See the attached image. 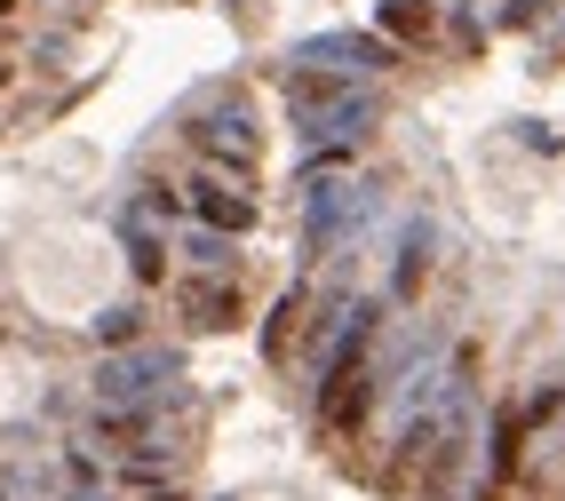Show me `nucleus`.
<instances>
[{"label": "nucleus", "instance_id": "obj_16", "mask_svg": "<svg viewBox=\"0 0 565 501\" xmlns=\"http://www.w3.org/2000/svg\"><path fill=\"white\" fill-rule=\"evenodd\" d=\"M143 501H183V493H143Z\"/></svg>", "mask_w": 565, "mask_h": 501}, {"label": "nucleus", "instance_id": "obj_1", "mask_svg": "<svg viewBox=\"0 0 565 501\" xmlns=\"http://www.w3.org/2000/svg\"><path fill=\"white\" fill-rule=\"evenodd\" d=\"M175 374H183L175 351H160V342H136V351H111V359L96 366V398H104V406H152Z\"/></svg>", "mask_w": 565, "mask_h": 501}, {"label": "nucleus", "instance_id": "obj_8", "mask_svg": "<svg viewBox=\"0 0 565 501\" xmlns=\"http://www.w3.org/2000/svg\"><path fill=\"white\" fill-rule=\"evenodd\" d=\"M430 239H438V231L414 215V223H406V247H398V279H391L398 302H414V287H423V271H430Z\"/></svg>", "mask_w": 565, "mask_h": 501}, {"label": "nucleus", "instance_id": "obj_11", "mask_svg": "<svg viewBox=\"0 0 565 501\" xmlns=\"http://www.w3.org/2000/svg\"><path fill=\"white\" fill-rule=\"evenodd\" d=\"M192 319L200 327H239V295L232 287H192Z\"/></svg>", "mask_w": 565, "mask_h": 501}, {"label": "nucleus", "instance_id": "obj_10", "mask_svg": "<svg viewBox=\"0 0 565 501\" xmlns=\"http://www.w3.org/2000/svg\"><path fill=\"white\" fill-rule=\"evenodd\" d=\"M430 0H383V32H398V41H430Z\"/></svg>", "mask_w": 565, "mask_h": 501}, {"label": "nucleus", "instance_id": "obj_9", "mask_svg": "<svg viewBox=\"0 0 565 501\" xmlns=\"http://www.w3.org/2000/svg\"><path fill=\"white\" fill-rule=\"evenodd\" d=\"M303 302H311L303 287H287V295H279V311L263 319V359H287V334H295V319H303Z\"/></svg>", "mask_w": 565, "mask_h": 501}, {"label": "nucleus", "instance_id": "obj_6", "mask_svg": "<svg viewBox=\"0 0 565 501\" xmlns=\"http://www.w3.org/2000/svg\"><path fill=\"white\" fill-rule=\"evenodd\" d=\"M192 215H200V231L239 239V231L255 223V200H247V191H232V183H215V175H200V183H192Z\"/></svg>", "mask_w": 565, "mask_h": 501}, {"label": "nucleus", "instance_id": "obj_12", "mask_svg": "<svg viewBox=\"0 0 565 501\" xmlns=\"http://www.w3.org/2000/svg\"><path fill=\"white\" fill-rule=\"evenodd\" d=\"M128 263H136V279H160V263H168V247H160L136 215H128Z\"/></svg>", "mask_w": 565, "mask_h": 501}, {"label": "nucleus", "instance_id": "obj_7", "mask_svg": "<svg viewBox=\"0 0 565 501\" xmlns=\"http://www.w3.org/2000/svg\"><path fill=\"white\" fill-rule=\"evenodd\" d=\"M518 446H525V414H494V430H486V486H502L518 470Z\"/></svg>", "mask_w": 565, "mask_h": 501}, {"label": "nucleus", "instance_id": "obj_4", "mask_svg": "<svg viewBox=\"0 0 565 501\" xmlns=\"http://www.w3.org/2000/svg\"><path fill=\"white\" fill-rule=\"evenodd\" d=\"M295 128H303L311 143H351V136H366V128H374V96H366V88H343L334 104L303 111V120H295Z\"/></svg>", "mask_w": 565, "mask_h": 501}, {"label": "nucleus", "instance_id": "obj_5", "mask_svg": "<svg viewBox=\"0 0 565 501\" xmlns=\"http://www.w3.org/2000/svg\"><path fill=\"white\" fill-rule=\"evenodd\" d=\"M192 143L207 151V160H223V168H255V120H247V111H207V120L192 128Z\"/></svg>", "mask_w": 565, "mask_h": 501}, {"label": "nucleus", "instance_id": "obj_18", "mask_svg": "<svg viewBox=\"0 0 565 501\" xmlns=\"http://www.w3.org/2000/svg\"><path fill=\"white\" fill-rule=\"evenodd\" d=\"M0 17H9V0H0Z\"/></svg>", "mask_w": 565, "mask_h": 501}, {"label": "nucleus", "instance_id": "obj_3", "mask_svg": "<svg viewBox=\"0 0 565 501\" xmlns=\"http://www.w3.org/2000/svg\"><path fill=\"white\" fill-rule=\"evenodd\" d=\"M295 64H334V72H383V64H398L391 56V41H374V32H319V41H303L295 49Z\"/></svg>", "mask_w": 565, "mask_h": 501}, {"label": "nucleus", "instance_id": "obj_14", "mask_svg": "<svg viewBox=\"0 0 565 501\" xmlns=\"http://www.w3.org/2000/svg\"><path fill=\"white\" fill-rule=\"evenodd\" d=\"M96 334H104V342H136V334H143V311H136V302H120V311L96 319Z\"/></svg>", "mask_w": 565, "mask_h": 501}, {"label": "nucleus", "instance_id": "obj_2", "mask_svg": "<svg viewBox=\"0 0 565 501\" xmlns=\"http://www.w3.org/2000/svg\"><path fill=\"white\" fill-rule=\"evenodd\" d=\"M366 215V183H343V175H327V183H311L303 191V247L311 255H327L343 231Z\"/></svg>", "mask_w": 565, "mask_h": 501}, {"label": "nucleus", "instance_id": "obj_15", "mask_svg": "<svg viewBox=\"0 0 565 501\" xmlns=\"http://www.w3.org/2000/svg\"><path fill=\"white\" fill-rule=\"evenodd\" d=\"M542 9H550V0H510V9H502V24H534Z\"/></svg>", "mask_w": 565, "mask_h": 501}, {"label": "nucleus", "instance_id": "obj_17", "mask_svg": "<svg viewBox=\"0 0 565 501\" xmlns=\"http://www.w3.org/2000/svg\"><path fill=\"white\" fill-rule=\"evenodd\" d=\"M0 88H9V56H0Z\"/></svg>", "mask_w": 565, "mask_h": 501}, {"label": "nucleus", "instance_id": "obj_13", "mask_svg": "<svg viewBox=\"0 0 565 501\" xmlns=\"http://www.w3.org/2000/svg\"><path fill=\"white\" fill-rule=\"evenodd\" d=\"M183 255L207 263V271H223V263H232V239H223V231H192V239H183Z\"/></svg>", "mask_w": 565, "mask_h": 501}]
</instances>
